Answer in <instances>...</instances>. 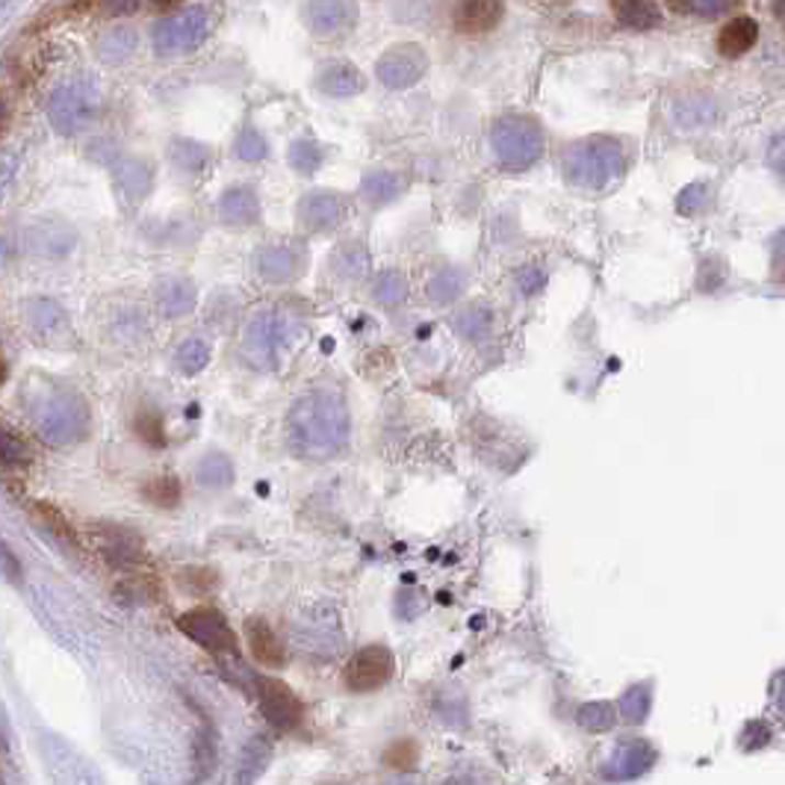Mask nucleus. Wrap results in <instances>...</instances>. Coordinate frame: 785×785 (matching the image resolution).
<instances>
[{
  "label": "nucleus",
  "mask_w": 785,
  "mask_h": 785,
  "mask_svg": "<svg viewBox=\"0 0 785 785\" xmlns=\"http://www.w3.org/2000/svg\"><path fill=\"white\" fill-rule=\"evenodd\" d=\"M349 437V411L332 390H313L290 407L287 440L307 461H325L340 452Z\"/></svg>",
  "instance_id": "f257e3e1"
},
{
  "label": "nucleus",
  "mask_w": 785,
  "mask_h": 785,
  "mask_svg": "<svg viewBox=\"0 0 785 785\" xmlns=\"http://www.w3.org/2000/svg\"><path fill=\"white\" fill-rule=\"evenodd\" d=\"M626 171V154L615 139H585L564 154V175L585 190H606Z\"/></svg>",
  "instance_id": "f03ea898"
},
{
  "label": "nucleus",
  "mask_w": 785,
  "mask_h": 785,
  "mask_svg": "<svg viewBox=\"0 0 785 785\" xmlns=\"http://www.w3.org/2000/svg\"><path fill=\"white\" fill-rule=\"evenodd\" d=\"M491 143L496 160L514 171L529 169L543 154V133H540L538 122L526 119V115H508V119L496 122Z\"/></svg>",
  "instance_id": "7ed1b4c3"
},
{
  "label": "nucleus",
  "mask_w": 785,
  "mask_h": 785,
  "mask_svg": "<svg viewBox=\"0 0 785 785\" xmlns=\"http://www.w3.org/2000/svg\"><path fill=\"white\" fill-rule=\"evenodd\" d=\"M290 332H293V322L281 311L257 313L255 319L248 322L246 340H243L248 363L255 369H263V372L278 367V351L287 346Z\"/></svg>",
  "instance_id": "20e7f679"
},
{
  "label": "nucleus",
  "mask_w": 785,
  "mask_h": 785,
  "mask_svg": "<svg viewBox=\"0 0 785 785\" xmlns=\"http://www.w3.org/2000/svg\"><path fill=\"white\" fill-rule=\"evenodd\" d=\"M178 629L187 638H192V641L199 643V647H204L208 653L218 655V659H237L239 653V643H237V635H234V629L227 626L225 615L222 612H216V608H192V612H187V615L178 617Z\"/></svg>",
  "instance_id": "39448f33"
},
{
  "label": "nucleus",
  "mask_w": 785,
  "mask_h": 785,
  "mask_svg": "<svg viewBox=\"0 0 785 785\" xmlns=\"http://www.w3.org/2000/svg\"><path fill=\"white\" fill-rule=\"evenodd\" d=\"M396 671V659L388 647H363L351 655L346 664V685L355 694H367V691H379L381 685H388Z\"/></svg>",
  "instance_id": "423d86ee"
},
{
  "label": "nucleus",
  "mask_w": 785,
  "mask_h": 785,
  "mask_svg": "<svg viewBox=\"0 0 785 785\" xmlns=\"http://www.w3.org/2000/svg\"><path fill=\"white\" fill-rule=\"evenodd\" d=\"M428 57L419 45H396L375 66V75L388 89H407L426 75Z\"/></svg>",
  "instance_id": "0eeeda50"
},
{
  "label": "nucleus",
  "mask_w": 785,
  "mask_h": 785,
  "mask_svg": "<svg viewBox=\"0 0 785 785\" xmlns=\"http://www.w3.org/2000/svg\"><path fill=\"white\" fill-rule=\"evenodd\" d=\"M255 688L260 709H263L269 724H274L278 729L299 727V720H302V703H299V697H295L290 685H284L281 680H255Z\"/></svg>",
  "instance_id": "6e6552de"
},
{
  "label": "nucleus",
  "mask_w": 785,
  "mask_h": 785,
  "mask_svg": "<svg viewBox=\"0 0 785 785\" xmlns=\"http://www.w3.org/2000/svg\"><path fill=\"white\" fill-rule=\"evenodd\" d=\"M204 36V15L199 10H187L175 19L162 21L154 33V45L160 54H183L192 51Z\"/></svg>",
  "instance_id": "1a4fd4ad"
},
{
  "label": "nucleus",
  "mask_w": 785,
  "mask_h": 785,
  "mask_svg": "<svg viewBox=\"0 0 785 785\" xmlns=\"http://www.w3.org/2000/svg\"><path fill=\"white\" fill-rule=\"evenodd\" d=\"M655 765V750L650 741L643 738H632V741H620L615 753L606 762L608 780H635V776L647 774Z\"/></svg>",
  "instance_id": "9d476101"
},
{
  "label": "nucleus",
  "mask_w": 785,
  "mask_h": 785,
  "mask_svg": "<svg viewBox=\"0 0 785 785\" xmlns=\"http://www.w3.org/2000/svg\"><path fill=\"white\" fill-rule=\"evenodd\" d=\"M343 216H346V204L337 192H307L299 204V222L307 231H332L340 225Z\"/></svg>",
  "instance_id": "9b49d317"
},
{
  "label": "nucleus",
  "mask_w": 785,
  "mask_h": 785,
  "mask_svg": "<svg viewBox=\"0 0 785 785\" xmlns=\"http://www.w3.org/2000/svg\"><path fill=\"white\" fill-rule=\"evenodd\" d=\"M304 269V255L293 246H266L257 255V272L269 284H287Z\"/></svg>",
  "instance_id": "f8f14e48"
},
{
  "label": "nucleus",
  "mask_w": 785,
  "mask_h": 785,
  "mask_svg": "<svg viewBox=\"0 0 785 785\" xmlns=\"http://www.w3.org/2000/svg\"><path fill=\"white\" fill-rule=\"evenodd\" d=\"M101 540V552L104 559L113 564L115 570H131L133 564L143 561V540L136 538L131 529L122 526H101V531H96Z\"/></svg>",
  "instance_id": "ddd939ff"
},
{
  "label": "nucleus",
  "mask_w": 785,
  "mask_h": 785,
  "mask_svg": "<svg viewBox=\"0 0 785 785\" xmlns=\"http://www.w3.org/2000/svg\"><path fill=\"white\" fill-rule=\"evenodd\" d=\"M218 216L231 227L257 225V218H260V201H257L255 190H248V187L227 190L225 195H222V201H218Z\"/></svg>",
  "instance_id": "4468645a"
},
{
  "label": "nucleus",
  "mask_w": 785,
  "mask_h": 785,
  "mask_svg": "<svg viewBox=\"0 0 785 785\" xmlns=\"http://www.w3.org/2000/svg\"><path fill=\"white\" fill-rule=\"evenodd\" d=\"M502 0H461L455 12V27L461 33H487L500 24Z\"/></svg>",
  "instance_id": "2eb2a0df"
},
{
  "label": "nucleus",
  "mask_w": 785,
  "mask_h": 785,
  "mask_svg": "<svg viewBox=\"0 0 785 785\" xmlns=\"http://www.w3.org/2000/svg\"><path fill=\"white\" fill-rule=\"evenodd\" d=\"M307 21L322 36H332L337 30H346L355 24V10L346 0H313L307 7Z\"/></svg>",
  "instance_id": "dca6fc26"
},
{
  "label": "nucleus",
  "mask_w": 785,
  "mask_h": 785,
  "mask_svg": "<svg viewBox=\"0 0 785 785\" xmlns=\"http://www.w3.org/2000/svg\"><path fill=\"white\" fill-rule=\"evenodd\" d=\"M246 635H248V647H251V653H255V659L260 664H266V668H284L287 655H284V647H281V641L274 638L272 626L263 624L260 617H251L246 624Z\"/></svg>",
  "instance_id": "f3484780"
},
{
  "label": "nucleus",
  "mask_w": 785,
  "mask_h": 785,
  "mask_svg": "<svg viewBox=\"0 0 785 785\" xmlns=\"http://www.w3.org/2000/svg\"><path fill=\"white\" fill-rule=\"evenodd\" d=\"M316 86L325 96L351 98L363 92V75L355 66H349V63H334V66L322 68L319 77H316Z\"/></svg>",
  "instance_id": "a211bd4d"
},
{
  "label": "nucleus",
  "mask_w": 785,
  "mask_h": 785,
  "mask_svg": "<svg viewBox=\"0 0 785 785\" xmlns=\"http://www.w3.org/2000/svg\"><path fill=\"white\" fill-rule=\"evenodd\" d=\"M756 42H759V24L753 19H748V15H741V19H732L727 27L720 30L718 51L724 54V57L736 59L741 57V54H748Z\"/></svg>",
  "instance_id": "6ab92c4d"
},
{
  "label": "nucleus",
  "mask_w": 785,
  "mask_h": 785,
  "mask_svg": "<svg viewBox=\"0 0 785 785\" xmlns=\"http://www.w3.org/2000/svg\"><path fill=\"white\" fill-rule=\"evenodd\" d=\"M612 12L624 27L653 30L662 24V10L655 0H612Z\"/></svg>",
  "instance_id": "aec40b11"
},
{
  "label": "nucleus",
  "mask_w": 785,
  "mask_h": 785,
  "mask_svg": "<svg viewBox=\"0 0 785 785\" xmlns=\"http://www.w3.org/2000/svg\"><path fill=\"white\" fill-rule=\"evenodd\" d=\"M199 295L187 278H169L160 284V307L166 316H187L195 307Z\"/></svg>",
  "instance_id": "412c9836"
},
{
  "label": "nucleus",
  "mask_w": 785,
  "mask_h": 785,
  "mask_svg": "<svg viewBox=\"0 0 785 785\" xmlns=\"http://www.w3.org/2000/svg\"><path fill=\"white\" fill-rule=\"evenodd\" d=\"M272 762V748L263 736H255L251 741H246V748L239 753L237 762V780L239 783H251L257 776L263 774L266 767Z\"/></svg>",
  "instance_id": "4be33fe9"
},
{
  "label": "nucleus",
  "mask_w": 785,
  "mask_h": 785,
  "mask_svg": "<svg viewBox=\"0 0 785 785\" xmlns=\"http://www.w3.org/2000/svg\"><path fill=\"white\" fill-rule=\"evenodd\" d=\"M360 190H363L369 204L381 208V204H390V201H396L399 195H402L405 180H402V175H396V171H372V175L363 178V187H360Z\"/></svg>",
  "instance_id": "5701e85b"
},
{
  "label": "nucleus",
  "mask_w": 785,
  "mask_h": 785,
  "mask_svg": "<svg viewBox=\"0 0 785 785\" xmlns=\"http://www.w3.org/2000/svg\"><path fill=\"white\" fill-rule=\"evenodd\" d=\"M491 307H484V304H467V307H461V311L455 313L452 319V328L455 334H461L464 340H484L487 337V332H491Z\"/></svg>",
  "instance_id": "b1692460"
},
{
  "label": "nucleus",
  "mask_w": 785,
  "mask_h": 785,
  "mask_svg": "<svg viewBox=\"0 0 785 785\" xmlns=\"http://www.w3.org/2000/svg\"><path fill=\"white\" fill-rule=\"evenodd\" d=\"M195 475H199V482L204 484V487H210V491H218V487H227V484L234 482V464H231V458L222 452H210L201 458L199 470H195Z\"/></svg>",
  "instance_id": "393cba45"
},
{
  "label": "nucleus",
  "mask_w": 785,
  "mask_h": 785,
  "mask_svg": "<svg viewBox=\"0 0 785 785\" xmlns=\"http://www.w3.org/2000/svg\"><path fill=\"white\" fill-rule=\"evenodd\" d=\"M650 709H653V685L638 682V685L624 691V697H620V715H624L626 724H643L647 715H650Z\"/></svg>",
  "instance_id": "a878e982"
},
{
  "label": "nucleus",
  "mask_w": 785,
  "mask_h": 785,
  "mask_svg": "<svg viewBox=\"0 0 785 785\" xmlns=\"http://www.w3.org/2000/svg\"><path fill=\"white\" fill-rule=\"evenodd\" d=\"M372 295L375 302L384 304V307H399V304L407 302V281L405 274L396 272V269H388L375 278L372 284Z\"/></svg>",
  "instance_id": "bb28decb"
},
{
  "label": "nucleus",
  "mask_w": 785,
  "mask_h": 785,
  "mask_svg": "<svg viewBox=\"0 0 785 785\" xmlns=\"http://www.w3.org/2000/svg\"><path fill=\"white\" fill-rule=\"evenodd\" d=\"M334 269L340 278H349V281H358L363 274L369 272V251L360 243H351V246H343L337 255H334Z\"/></svg>",
  "instance_id": "cd10ccee"
},
{
  "label": "nucleus",
  "mask_w": 785,
  "mask_h": 785,
  "mask_svg": "<svg viewBox=\"0 0 785 785\" xmlns=\"http://www.w3.org/2000/svg\"><path fill=\"white\" fill-rule=\"evenodd\" d=\"M576 720L579 727L587 729V732H608V729L617 724V711L612 703L594 700V703H585V706L576 711Z\"/></svg>",
  "instance_id": "c85d7f7f"
},
{
  "label": "nucleus",
  "mask_w": 785,
  "mask_h": 785,
  "mask_svg": "<svg viewBox=\"0 0 785 785\" xmlns=\"http://www.w3.org/2000/svg\"><path fill=\"white\" fill-rule=\"evenodd\" d=\"M192 767H195V780H208L216 767V736L213 729L204 727L195 736V744H192Z\"/></svg>",
  "instance_id": "c756f323"
},
{
  "label": "nucleus",
  "mask_w": 785,
  "mask_h": 785,
  "mask_svg": "<svg viewBox=\"0 0 785 785\" xmlns=\"http://www.w3.org/2000/svg\"><path fill=\"white\" fill-rule=\"evenodd\" d=\"M461 290H464V272H461V269H444V272H437L435 278L428 281V295H431V302L437 304L455 302V299L461 295Z\"/></svg>",
  "instance_id": "7c9ffc66"
},
{
  "label": "nucleus",
  "mask_w": 785,
  "mask_h": 785,
  "mask_svg": "<svg viewBox=\"0 0 785 785\" xmlns=\"http://www.w3.org/2000/svg\"><path fill=\"white\" fill-rule=\"evenodd\" d=\"M664 3L676 15H691V19H718L729 7V0H664Z\"/></svg>",
  "instance_id": "2f4dec72"
},
{
  "label": "nucleus",
  "mask_w": 785,
  "mask_h": 785,
  "mask_svg": "<svg viewBox=\"0 0 785 785\" xmlns=\"http://www.w3.org/2000/svg\"><path fill=\"white\" fill-rule=\"evenodd\" d=\"M208 363H210V346L204 340H199V337H192V340H187L178 349V367L180 372H187V375H199Z\"/></svg>",
  "instance_id": "473e14b6"
},
{
  "label": "nucleus",
  "mask_w": 785,
  "mask_h": 785,
  "mask_svg": "<svg viewBox=\"0 0 785 785\" xmlns=\"http://www.w3.org/2000/svg\"><path fill=\"white\" fill-rule=\"evenodd\" d=\"M145 500L154 502L157 508H175L180 502V482L175 475H160L145 484Z\"/></svg>",
  "instance_id": "72a5a7b5"
},
{
  "label": "nucleus",
  "mask_w": 785,
  "mask_h": 785,
  "mask_svg": "<svg viewBox=\"0 0 785 785\" xmlns=\"http://www.w3.org/2000/svg\"><path fill=\"white\" fill-rule=\"evenodd\" d=\"M30 449L19 435L0 428V467H27Z\"/></svg>",
  "instance_id": "f704fd0d"
},
{
  "label": "nucleus",
  "mask_w": 785,
  "mask_h": 785,
  "mask_svg": "<svg viewBox=\"0 0 785 785\" xmlns=\"http://www.w3.org/2000/svg\"><path fill=\"white\" fill-rule=\"evenodd\" d=\"M290 166L302 175H313L322 166V148L311 139H299L290 145Z\"/></svg>",
  "instance_id": "c9c22d12"
},
{
  "label": "nucleus",
  "mask_w": 785,
  "mask_h": 785,
  "mask_svg": "<svg viewBox=\"0 0 785 785\" xmlns=\"http://www.w3.org/2000/svg\"><path fill=\"white\" fill-rule=\"evenodd\" d=\"M133 428H136V435L143 437L148 446H154V449H162V446H166V428H162V417L157 411H139Z\"/></svg>",
  "instance_id": "e433bc0d"
},
{
  "label": "nucleus",
  "mask_w": 785,
  "mask_h": 785,
  "mask_svg": "<svg viewBox=\"0 0 785 785\" xmlns=\"http://www.w3.org/2000/svg\"><path fill=\"white\" fill-rule=\"evenodd\" d=\"M417 759V741H396V744H390V750L384 753V765L393 767V771H414Z\"/></svg>",
  "instance_id": "4c0bfd02"
},
{
  "label": "nucleus",
  "mask_w": 785,
  "mask_h": 785,
  "mask_svg": "<svg viewBox=\"0 0 785 785\" xmlns=\"http://www.w3.org/2000/svg\"><path fill=\"white\" fill-rule=\"evenodd\" d=\"M724 281H727V263L718 257H706L697 269V287L703 293H715Z\"/></svg>",
  "instance_id": "58836bf2"
},
{
  "label": "nucleus",
  "mask_w": 785,
  "mask_h": 785,
  "mask_svg": "<svg viewBox=\"0 0 785 785\" xmlns=\"http://www.w3.org/2000/svg\"><path fill=\"white\" fill-rule=\"evenodd\" d=\"M237 157L246 162H257L266 157V139L255 131V127H248V131L239 133Z\"/></svg>",
  "instance_id": "ea45409f"
},
{
  "label": "nucleus",
  "mask_w": 785,
  "mask_h": 785,
  "mask_svg": "<svg viewBox=\"0 0 785 785\" xmlns=\"http://www.w3.org/2000/svg\"><path fill=\"white\" fill-rule=\"evenodd\" d=\"M437 711L444 715L446 724H455V727H464L467 724V706L461 694H452V697H437Z\"/></svg>",
  "instance_id": "a19ab883"
},
{
  "label": "nucleus",
  "mask_w": 785,
  "mask_h": 785,
  "mask_svg": "<svg viewBox=\"0 0 785 785\" xmlns=\"http://www.w3.org/2000/svg\"><path fill=\"white\" fill-rule=\"evenodd\" d=\"M0 573H3V579H10L12 585H21V579H24L21 559L12 552V547L3 538H0Z\"/></svg>",
  "instance_id": "79ce46f5"
},
{
  "label": "nucleus",
  "mask_w": 785,
  "mask_h": 785,
  "mask_svg": "<svg viewBox=\"0 0 785 785\" xmlns=\"http://www.w3.org/2000/svg\"><path fill=\"white\" fill-rule=\"evenodd\" d=\"M38 512H42V520H45V526H48L57 538L68 540V543H77L75 531H71V526L66 523V517L54 508V505H38Z\"/></svg>",
  "instance_id": "37998d69"
},
{
  "label": "nucleus",
  "mask_w": 785,
  "mask_h": 785,
  "mask_svg": "<svg viewBox=\"0 0 785 785\" xmlns=\"http://www.w3.org/2000/svg\"><path fill=\"white\" fill-rule=\"evenodd\" d=\"M767 741H771V727H767L765 720H750L744 732H741V748L744 750L765 748Z\"/></svg>",
  "instance_id": "c03bdc74"
},
{
  "label": "nucleus",
  "mask_w": 785,
  "mask_h": 785,
  "mask_svg": "<svg viewBox=\"0 0 785 785\" xmlns=\"http://www.w3.org/2000/svg\"><path fill=\"white\" fill-rule=\"evenodd\" d=\"M175 160H178L180 166H187L190 171H195V169H201V166H204V160H208V154H204V148H199V145L180 143L178 148H175Z\"/></svg>",
  "instance_id": "a18cd8bd"
},
{
  "label": "nucleus",
  "mask_w": 785,
  "mask_h": 785,
  "mask_svg": "<svg viewBox=\"0 0 785 785\" xmlns=\"http://www.w3.org/2000/svg\"><path fill=\"white\" fill-rule=\"evenodd\" d=\"M703 201H706V187H703V183L688 187V190L680 195V210L682 213H697V210L703 208Z\"/></svg>",
  "instance_id": "49530a36"
},
{
  "label": "nucleus",
  "mask_w": 785,
  "mask_h": 785,
  "mask_svg": "<svg viewBox=\"0 0 785 785\" xmlns=\"http://www.w3.org/2000/svg\"><path fill=\"white\" fill-rule=\"evenodd\" d=\"M543 281H547V278H543V272H540L538 266H526V269L520 272V287L526 295L538 293L540 287H543Z\"/></svg>",
  "instance_id": "de8ad7c7"
},
{
  "label": "nucleus",
  "mask_w": 785,
  "mask_h": 785,
  "mask_svg": "<svg viewBox=\"0 0 785 785\" xmlns=\"http://www.w3.org/2000/svg\"><path fill=\"white\" fill-rule=\"evenodd\" d=\"M7 379H10V369H7V358H3V351H0V388L7 384Z\"/></svg>",
  "instance_id": "09e8293b"
},
{
  "label": "nucleus",
  "mask_w": 785,
  "mask_h": 785,
  "mask_svg": "<svg viewBox=\"0 0 785 785\" xmlns=\"http://www.w3.org/2000/svg\"><path fill=\"white\" fill-rule=\"evenodd\" d=\"M774 688H776V706H783V673H776Z\"/></svg>",
  "instance_id": "8fccbe9b"
},
{
  "label": "nucleus",
  "mask_w": 785,
  "mask_h": 785,
  "mask_svg": "<svg viewBox=\"0 0 785 785\" xmlns=\"http://www.w3.org/2000/svg\"><path fill=\"white\" fill-rule=\"evenodd\" d=\"M0 750H10V736H7V727L0 720Z\"/></svg>",
  "instance_id": "3c124183"
},
{
  "label": "nucleus",
  "mask_w": 785,
  "mask_h": 785,
  "mask_svg": "<svg viewBox=\"0 0 785 785\" xmlns=\"http://www.w3.org/2000/svg\"><path fill=\"white\" fill-rule=\"evenodd\" d=\"M3 127H7V104L0 101V131H3Z\"/></svg>",
  "instance_id": "603ef678"
}]
</instances>
